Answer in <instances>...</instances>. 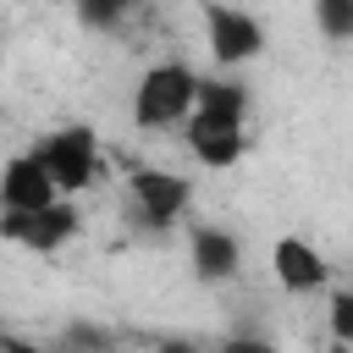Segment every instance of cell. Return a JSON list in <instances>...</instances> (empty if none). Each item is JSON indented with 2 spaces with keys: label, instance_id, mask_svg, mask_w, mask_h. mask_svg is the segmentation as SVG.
Instances as JSON below:
<instances>
[{
  "label": "cell",
  "instance_id": "6da1fadb",
  "mask_svg": "<svg viewBox=\"0 0 353 353\" xmlns=\"http://www.w3.org/2000/svg\"><path fill=\"white\" fill-rule=\"evenodd\" d=\"M199 72L188 61H154L138 72L132 83V127L143 132H165V127H182L193 110H199Z\"/></svg>",
  "mask_w": 353,
  "mask_h": 353
},
{
  "label": "cell",
  "instance_id": "7a4b0ae2",
  "mask_svg": "<svg viewBox=\"0 0 353 353\" xmlns=\"http://www.w3.org/2000/svg\"><path fill=\"white\" fill-rule=\"evenodd\" d=\"M39 160H44V171L55 176V188L66 199H77L83 188H94L99 171H105V149H99L94 127H55V132H44Z\"/></svg>",
  "mask_w": 353,
  "mask_h": 353
},
{
  "label": "cell",
  "instance_id": "3957f363",
  "mask_svg": "<svg viewBox=\"0 0 353 353\" xmlns=\"http://www.w3.org/2000/svg\"><path fill=\"white\" fill-rule=\"evenodd\" d=\"M204 44L221 66H243L265 50V22L232 0H204Z\"/></svg>",
  "mask_w": 353,
  "mask_h": 353
},
{
  "label": "cell",
  "instance_id": "277c9868",
  "mask_svg": "<svg viewBox=\"0 0 353 353\" xmlns=\"http://www.w3.org/2000/svg\"><path fill=\"white\" fill-rule=\"evenodd\" d=\"M0 237L28 254H55L61 243L77 237V210L72 199H55L44 210H0Z\"/></svg>",
  "mask_w": 353,
  "mask_h": 353
},
{
  "label": "cell",
  "instance_id": "5b68a950",
  "mask_svg": "<svg viewBox=\"0 0 353 353\" xmlns=\"http://www.w3.org/2000/svg\"><path fill=\"white\" fill-rule=\"evenodd\" d=\"M182 143H188V154H193L204 171H232V165L243 160V149H248V132H243L237 116L193 110V116L182 121Z\"/></svg>",
  "mask_w": 353,
  "mask_h": 353
},
{
  "label": "cell",
  "instance_id": "8992f818",
  "mask_svg": "<svg viewBox=\"0 0 353 353\" xmlns=\"http://www.w3.org/2000/svg\"><path fill=\"white\" fill-rule=\"evenodd\" d=\"M127 193H132V210L149 221V226H176L188 215V199H193V182L165 171V165H138L127 176Z\"/></svg>",
  "mask_w": 353,
  "mask_h": 353
},
{
  "label": "cell",
  "instance_id": "52a82bcc",
  "mask_svg": "<svg viewBox=\"0 0 353 353\" xmlns=\"http://www.w3.org/2000/svg\"><path fill=\"white\" fill-rule=\"evenodd\" d=\"M270 276H276V287H281V292L309 298V292H320V287L331 281V265H325V254H320L309 237L287 232V237H276V243H270Z\"/></svg>",
  "mask_w": 353,
  "mask_h": 353
},
{
  "label": "cell",
  "instance_id": "ba28073f",
  "mask_svg": "<svg viewBox=\"0 0 353 353\" xmlns=\"http://www.w3.org/2000/svg\"><path fill=\"white\" fill-rule=\"evenodd\" d=\"M55 199H66V193H61L55 176L44 171L39 149L11 154V160L0 165V210H44V204H55Z\"/></svg>",
  "mask_w": 353,
  "mask_h": 353
},
{
  "label": "cell",
  "instance_id": "9c48e42d",
  "mask_svg": "<svg viewBox=\"0 0 353 353\" xmlns=\"http://www.w3.org/2000/svg\"><path fill=\"white\" fill-rule=\"evenodd\" d=\"M243 265V248L221 226H193V276L199 281H232Z\"/></svg>",
  "mask_w": 353,
  "mask_h": 353
},
{
  "label": "cell",
  "instance_id": "30bf717a",
  "mask_svg": "<svg viewBox=\"0 0 353 353\" xmlns=\"http://www.w3.org/2000/svg\"><path fill=\"white\" fill-rule=\"evenodd\" d=\"M199 110H215V116H237V121H248V88L232 83V77H204V83H199Z\"/></svg>",
  "mask_w": 353,
  "mask_h": 353
},
{
  "label": "cell",
  "instance_id": "8fae6325",
  "mask_svg": "<svg viewBox=\"0 0 353 353\" xmlns=\"http://www.w3.org/2000/svg\"><path fill=\"white\" fill-rule=\"evenodd\" d=\"M314 28L331 44H347L353 39V0H314Z\"/></svg>",
  "mask_w": 353,
  "mask_h": 353
},
{
  "label": "cell",
  "instance_id": "7c38bea8",
  "mask_svg": "<svg viewBox=\"0 0 353 353\" xmlns=\"http://www.w3.org/2000/svg\"><path fill=\"white\" fill-rule=\"evenodd\" d=\"M325 320H331V342L353 347V287L331 292V309H325Z\"/></svg>",
  "mask_w": 353,
  "mask_h": 353
},
{
  "label": "cell",
  "instance_id": "4fadbf2b",
  "mask_svg": "<svg viewBox=\"0 0 353 353\" xmlns=\"http://www.w3.org/2000/svg\"><path fill=\"white\" fill-rule=\"evenodd\" d=\"M77 17H83L88 28H110V22H116V17H127V11H121L116 0H77Z\"/></svg>",
  "mask_w": 353,
  "mask_h": 353
},
{
  "label": "cell",
  "instance_id": "5bb4252c",
  "mask_svg": "<svg viewBox=\"0 0 353 353\" xmlns=\"http://www.w3.org/2000/svg\"><path fill=\"white\" fill-rule=\"evenodd\" d=\"M116 6H121V11H138V6H143V0H116Z\"/></svg>",
  "mask_w": 353,
  "mask_h": 353
},
{
  "label": "cell",
  "instance_id": "9a60e30c",
  "mask_svg": "<svg viewBox=\"0 0 353 353\" xmlns=\"http://www.w3.org/2000/svg\"><path fill=\"white\" fill-rule=\"evenodd\" d=\"M0 72H6V50H0Z\"/></svg>",
  "mask_w": 353,
  "mask_h": 353
}]
</instances>
